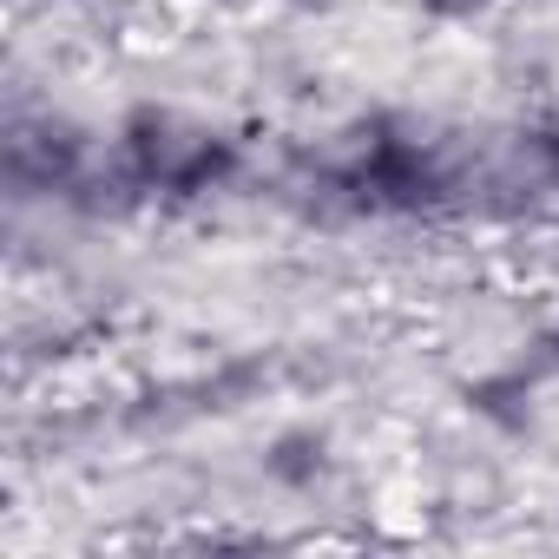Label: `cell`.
<instances>
[{
	"label": "cell",
	"instance_id": "3",
	"mask_svg": "<svg viewBox=\"0 0 559 559\" xmlns=\"http://www.w3.org/2000/svg\"><path fill=\"white\" fill-rule=\"evenodd\" d=\"M297 8H310V0H297Z\"/></svg>",
	"mask_w": 559,
	"mask_h": 559
},
{
	"label": "cell",
	"instance_id": "2",
	"mask_svg": "<svg viewBox=\"0 0 559 559\" xmlns=\"http://www.w3.org/2000/svg\"><path fill=\"white\" fill-rule=\"evenodd\" d=\"M421 14H435V21H467V14H480L487 0H415Z\"/></svg>",
	"mask_w": 559,
	"mask_h": 559
},
{
	"label": "cell",
	"instance_id": "1",
	"mask_svg": "<svg viewBox=\"0 0 559 559\" xmlns=\"http://www.w3.org/2000/svg\"><path fill=\"white\" fill-rule=\"evenodd\" d=\"M112 165L126 171L132 191L198 198V191H217V185L237 171V152H230V139H217L204 119H185V112L145 106V112H132V119L119 126Z\"/></svg>",
	"mask_w": 559,
	"mask_h": 559
}]
</instances>
